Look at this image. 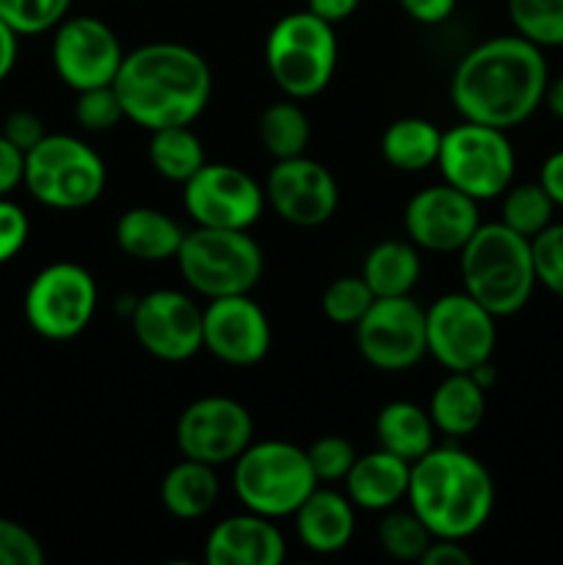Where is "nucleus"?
Here are the masks:
<instances>
[{
    "instance_id": "16",
    "label": "nucleus",
    "mask_w": 563,
    "mask_h": 565,
    "mask_svg": "<svg viewBox=\"0 0 563 565\" xmlns=\"http://www.w3.org/2000/svg\"><path fill=\"white\" fill-rule=\"evenodd\" d=\"M204 309L182 290H152L136 298L130 312L132 337L160 362H188L204 351Z\"/></svg>"
},
{
    "instance_id": "23",
    "label": "nucleus",
    "mask_w": 563,
    "mask_h": 565,
    "mask_svg": "<svg viewBox=\"0 0 563 565\" xmlns=\"http://www.w3.org/2000/svg\"><path fill=\"white\" fill-rule=\"evenodd\" d=\"M116 246L138 263H169L177 259L185 230L158 207H130L116 218Z\"/></svg>"
},
{
    "instance_id": "46",
    "label": "nucleus",
    "mask_w": 563,
    "mask_h": 565,
    "mask_svg": "<svg viewBox=\"0 0 563 565\" xmlns=\"http://www.w3.org/2000/svg\"><path fill=\"white\" fill-rule=\"evenodd\" d=\"M359 3H362V0H307V9L312 11V14H318L320 20L337 25V22L348 20V17L359 9Z\"/></svg>"
},
{
    "instance_id": "34",
    "label": "nucleus",
    "mask_w": 563,
    "mask_h": 565,
    "mask_svg": "<svg viewBox=\"0 0 563 565\" xmlns=\"http://www.w3.org/2000/svg\"><path fill=\"white\" fill-rule=\"evenodd\" d=\"M72 0H0V20L17 36H39L70 17Z\"/></svg>"
},
{
    "instance_id": "20",
    "label": "nucleus",
    "mask_w": 563,
    "mask_h": 565,
    "mask_svg": "<svg viewBox=\"0 0 563 565\" xmlns=\"http://www.w3.org/2000/svg\"><path fill=\"white\" fill-rule=\"evenodd\" d=\"M287 557V541L276 519L243 511L215 524L204 539L208 565H279Z\"/></svg>"
},
{
    "instance_id": "45",
    "label": "nucleus",
    "mask_w": 563,
    "mask_h": 565,
    "mask_svg": "<svg viewBox=\"0 0 563 565\" xmlns=\"http://www.w3.org/2000/svg\"><path fill=\"white\" fill-rule=\"evenodd\" d=\"M539 182L546 191V196L555 202V207H563V149H555L552 154H546L539 171Z\"/></svg>"
},
{
    "instance_id": "7",
    "label": "nucleus",
    "mask_w": 563,
    "mask_h": 565,
    "mask_svg": "<svg viewBox=\"0 0 563 565\" xmlns=\"http://www.w3.org/2000/svg\"><path fill=\"white\" fill-rule=\"evenodd\" d=\"M307 450L293 441H252L232 469V489L246 511L268 519H285L318 489Z\"/></svg>"
},
{
    "instance_id": "10",
    "label": "nucleus",
    "mask_w": 563,
    "mask_h": 565,
    "mask_svg": "<svg viewBox=\"0 0 563 565\" xmlns=\"http://www.w3.org/2000/svg\"><path fill=\"white\" fill-rule=\"evenodd\" d=\"M22 312L31 331L44 340H75L97 312V281L77 263L44 265L28 285Z\"/></svg>"
},
{
    "instance_id": "26",
    "label": "nucleus",
    "mask_w": 563,
    "mask_h": 565,
    "mask_svg": "<svg viewBox=\"0 0 563 565\" xmlns=\"http://www.w3.org/2000/svg\"><path fill=\"white\" fill-rule=\"evenodd\" d=\"M375 436L381 450L414 463L436 447V428L428 408L412 401H392L375 417Z\"/></svg>"
},
{
    "instance_id": "43",
    "label": "nucleus",
    "mask_w": 563,
    "mask_h": 565,
    "mask_svg": "<svg viewBox=\"0 0 563 565\" xmlns=\"http://www.w3.org/2000/svg\"><path fill=\"white\" fill-rule=\"evenodd\" d=\"M397 3L406 11L408 20L419 25H442L453 17L458 0H397Z\"/></svg>"
},
{
    "instance_id": "2",
    "label": "nucleus",
    "mask_w": 563,
    "mask_h": 565,
    "mask_svg": "<svg viewBox=\"0 0 563 565\" xmlns=\"http://www.w3.org/2000/svg\"><path fill=\"white\" fill-rule=\"evenodd\" d=\"M127 121L141 130L193 125L213 94V72L202 53L180 42H149L125 53L114 81Z\"/></svg>"
},
{
    "instance_id": "8",
    "label": "nucleus",
    "mask_w": 563,
    "mask_h": 565,
    "mask_svg": "<svg viewBox=\"0 0 563 565\" xmlns=\"http://www.w3.org/2000/svg\"><path fill=\"white\" fill-rule=\"evenodd\" d=\"M28 188L39 204L50 210L92 207L108 185V169L97 149L66 132H47L25 152Z\"/></svg>"
},
{
    "instance_id": "1",
    "label": "nucleus",
    "mask_w": 563,
    "mask_h": 565,
    "mask_svg": "<svg viewBox=\"0 0 563 565\" xmlns=\"http://www.w3.org/2000/svg\"><path fill=\"white\" fill-rule=\"evenodd\" d=\"M550 83L544 50L522 39L491 36L458 61L450 103L464 121L513 130L544 105Z\"/></svg>"
},
{
    "instance_id": "35",
    "label": "nucleus",
    "mask_w": 563,
    "mask_h": 565,
    "mask_svg": "<svg viewBox=\"0 0 563 565\" xmlns=\"http://www.w3.org/2000/svg\"><path fill=\"white\" fill-rule=\"evenodd\" d=\"M373 301V290H370L362 276H340L323 290L320 309L334 326L353 329Z\"/></svg>"
},
{
    "instance_id": "12",
    "label": "nucleus",
    "mask_w": 563,
    "mask_h": 565,
    "mask_svg": "<svg viewBox=\"0 0 563 565\" xmlns=\"http://www.w3.org/2000/svg\"><path fill=\"white\" fill-rule=\"evenodd\" d=\"M357 351L379 373H406L428 353L425 309L412 296L375 298L353 326Z\"/></svg>"
},
{
    "instance_id": "27",
    "label": "nucleus",
    "mask_w": 563,
    "mask_h": 565,
    "mask_svg": "<svg viewBox=\"0 0 563 565\" xmlns=\"http://www.w3.org/2000/svg\"><path fill=\"white\" fill-rule=\"evenodd\" d=\"M423 274L419 248L412 241H381L364 254L362 279L375 298L412 296Z\"/></svg>"
},
{
    "instance_id": "48",
    "label": "nucleus",
    "mask_w": 563,
    "mask_h": 565,
    "mask_svg": "<svg viewBox=\"0 0 563 565\" xmlns=\"http://www.w3.org/2000/svg\"><path fill=\"white\" fill-rule=\"evenodd\" d=\"M544 105L555 119L563 121V75L550 77L546 83V92H544Z\"/></svg>"
},
{
    "instance_id": "42",
    "label": "nucleus",
    "mask_w": 563,
    "mask_h": 565,
    "mask_svg": "<svg viewBox=\"0 0 563 565\" xmlns=\"http://www.w3.org/2000/svg\"><path fill=\"white\" fill-rule=\"evenodd\" d=\"M25 177V152L0 132V196H11Z\"/></svg>"
},
{
    "instance_id": "21",
    "label": "nucleus",
    "mask_w": 563,
    "mask_h": 565,
    "mask_svg": "<svg viewBox=\"0 0 563 565\" xmlns=\"http://www.w3.org/2000/svg\"><path fill=\"white\" fill-rule=\"evenodd\" d=\"M293 524L304 550L329 557L351 544L357 533V508L340 491L318 486L293 513Z\"/></svg>"
},
{
    "instance_id": "17",
    "label": "nucleus",
    "mask_w": 563,
    "mask_h": 565,
    "mask_svg": "<svg viewBox=\"0 0 563 565\" xmlns=\"http://www.w3.org/2000/svg\"><path fill=\"white\" fill-rule=\"evenodd\" d=\"M265 204L290 226L315 230L323 226L340 204V188L334 174L318 160L298 158L276 160L265 177Z\"/></svg>"
},
{
    "instance_id": "32",
    "label": "nucleus",
    "mask_w": 563,
    "mask_h": 565,
    "mask_svg": "<svg viewBox=\"0 0 563 565\" xmlns=\"http://www.w3.org/2000/svg\"><path fill=\"white\" fill-rule=\"evenodd\" d=\"M375 539H379L381 552L392 561L401 563H419L423 561L425 550L431 546L434 535L431 530L419 522L417 513L408 508V511H397L390 508L381 516L379 530H375Z\"/></svg>"
},
{
    "instance_id": "44",
    "label": "nucleus",
    "mask_w": 563,
    "mask_h": 565,
    "mask_svg": "<svg viewBox=\"0 0 563 565\" xmlns=\"http://www.w3.org/2000/svg\"><path fill=\"white\" fill-rule=\"evenodd\" d=\"M423 565H469L472 555L467 552L464 541H450V539H434L431 546L425 550Z\"/></svg>"
},
{
    "instance_id": "41",
    "label": "nucleus",
    "mask_w": 563,
    "mask_h": 565,
    "mask_svg": "<svg viewBox=\"0 0 563 565\" xmlns=\"http://www.w3.org/2000/svg\"><path fill=\"white\" fill-rule=\"evenodd\" d=\"M0 132H3V136L9 138L17 149H22V152L33 149L44 136H47L42 116L33 114V110H25V108L6 114Z\"/></svg>"
},
{
    "instance_id": "5",
    "label": "nucleus",
    "mask_w": 563,
    "mask_h": 565,
    "mask_svg": "<svg viewBox=\"0 0 563 565\" xmlns=\"http://www.w3.org/2000/svg\"><path fill=\"white\" fill-rule=\"evenodd\" d=\"M265 66L285 97L298 103L318 97L337 70L334 25L309 9L290 11L274 22L265 39Z\"/></svg>"
},
{
    "instance_id": "37",
    "label": "nucleus",
    "mask_w": 563,
    "mask_h": 565,
    "mask_svg": "<svg viewBox=\"0 0 563 565\" xmlns=\"http://www.w3.org/2000/svg\"><path fill=\"white\" fill-rule=\"evenodd\" d=\"M307 461L312 467V475L318 483H342L348 475V469L357 461V450H353L351 441L346 436H320L312 445L307 447Z\"/></svg>"
},
{
    "instance_id": "11",
    "label": "nucleus",
    "mask_w": 563,
    "mask_h": 565,
    "mask_svg": "<svg viewBox=\"0 0 563 565\" xmlns=\"http://www.w3.org/2000/svg\"><path fill=\"white\" fill-rule=\"evenodd\" d=\"M425 340L447 373H469L495 353L497 318L464 290L447 292L425 309Z\"/></svg>"
},
{
    "instance_id": "22",
    "label": "nucleus",
    "mask_w": 563,
    "mask_h": 565,
    "mask_svg": "<svg viewBox=\"0 0 563 565\" xmlns=\"http://www.w3.org/2000/svg\"><path fill=\"white\" fill-rule=\"evenodd\" d=\"M408 472H412V463L381 450V447L375 452H364V456H357L342 480L346 497L359 511L384 513L406 500Z\"/></svg>"
},
{
    "instance_id": "36",
    "label": "nucleus",
    "mask_w": 563,
    "mask_h": 565,
    "mask_svg": "<svg viewBox=\"0 0 563 565\" xmlns=\"http://www.w3.org/2000/svg\"><path fill=\"white\" fill-rule=\"evenodd\" d=\"M125 105L114 86H97L77 92L75 121L86 132H108L125 121Z\"/></svg>"
},
{
    "instance_id": "24",
    "label": "nucleus",
    "mask_w": 563,
    "mask_h": 565,
    "mask_svg": "<svg viewBox=\"0 0 563 565\" xmlns=\"http://www.w3.org/2000/svg\"><path fill=\"white\" fill-rule=\"evenodd\" d=\"M428 414L447 439H467L486 419V390L469 373H447L431 395Z\"/></svg>"
},
{
    "instance_id": "47",
    "label": "nucleus",
    "mask_w": 563,
    "mask_h": 565,
    "mask_svg": "<svg viewBox=\"0 0 563 565\" xmlns=\"http://www.w3.org/2000/svg\"><path fill=\"white\" fill-rule=\"evenodd\" d=\"M17 55H20V36L0 20V83L14 72Z\"/></svg>"
},
{
    "instance_id": "13",
    "label": "nucleus",
    "mask_w": 563,
    "mask_h": 565,
    "mask_svg": "<svg viewBox=\"0 0 563 565\" xmlns=\"http://www.w3.org/2000/svg\"><path fill=\"white\" fill-rule=\"evenodd\" d=\"M50 58L61 83L77 94L86 88L114 86L125 50L108 22L92 14H75L64 17L53 28Z\"/></svg>"
},
{
    "instance_id": "14",
    "label": "nucleus",
    "mask_w": 563,
    "mask_h": 565,
    "mask_svg": "<svg viewBox=\"0 0 563 565\" xmlns=\"http://www.w3.org/2000/svg\"><path fill=\"white\" fill-rule=\"evenodd\" d=\"M182 207L193 226L252 230L268 204L263 185L248 171L232 163H204L182 185Z\"/></svg>"
},
{
    "instance_id": "33",
    "label": "nucleus",
    "mask_w": 563,
    "mask_h": 565,
    "mask_svg": "<svg viewBox=\"0 0 563 565\" xmlns=\"http://www.w3.org/2000/svg\"><path fill=\"white\" fill-rule=\"evenodd\" d=\"M508 20L535 47H563V0H508Z\"/></svg>"
},
{
    "instance_id": "6",
    "label": "nucleus",
    "mask_w": 563,
    "mask_h": 565,
    "mask_svg": "<svg viewBox=\"0 0 563 565\" xmlns=\"http://www.w3.org/2000/svg\"><path fill=\"white\" fill-rule=\"evenodd\" d=\"M174 263L188 290L213 301L252 292L263 279L265 254L248 230L193 226L182 237Z\"/></svg>"
},
{
    "instance_id": "39",
    "label": "nucleus",
    "mask_w": 563,
    "mask_h": 565,
    "mask_svg": "<svg viewBox=\"0 0 563 565\" xmlns=\"http://www.w3.org/2000/svg\"><path fill=\"white\" fill-rule=\"evenodd\" d=\"M44 546L28 527L0 516V565H42Z\"/></svg>"
},
{
    "instance_id": "29",
    "label": "nucleus",
    "mask_w": 563,
    "mask_h": 565,
    "mask_svg": "<svg viewBox=\"0 0 563 565\" xmlns=\"http://www.w3.org/2000/svg\"><path fill=\"white\" fill-rule=\"evenodd\" d=\"M147 158L155 174L169 182H177V185H185L208 163L202 138L191 130V125L163 127V130L149 132Z\"/></svg>"
},
{
    "instance_id": "38",
    "label": "nucleus",
    "mask_w": 563,
    "mask_h": 565,
    "mask_svg": "<svg viewBox=\"0 0 563 565\" xmlns=\"http://www.w3.org/2000/svg\"><path fill=\"white\" fill-rule=\"evenodd\" d=\"M535 281L563 301V224L552 221L530 241Z\"/></svg>"
},
{
    "instance_id": "30",
    "label": "nucleus",
    "mask_w": 563,
    "mask_h": 565,
    "mask_svg": "<svg viewBox=\"0 0 563 565\" xmlns=\"http://www.w3.org/2000/svg\"><path fill=\"white\" fill-rule=\"evenodd\" d=\"M257 136L270 158L287 160L298 158V154H307L312 125H309L307 110L298 105V99L285 97L282 103L268 105L259 114Z\"/></svg>"
},
{
    "instance_id": "15",
    "label": "nucleus",
    "mask_w": 563,
    "mask_h": 565,
    "mask_svg": "<svg viewBox=\"0 0 563 565\" xmlns=\"http://www.w3.org/2000/svg\"><path fill=\"white\" fill-rule=\"evenodd\" d=\"M177 450L182 458L208 467L235 463L254 441V419L243 403L224 395H208L188 403L177 419Z\"/></svg>"
},
{
    "instance_id": "31",
    "label": "nucleus",
    "mask_w": 563,
    "mask_h": 565,
    "mask_svg": "<svg viewBox=\"0 0 563 565\" xmlns=\"http://www.w3.org/2000/svg\"><path fill=\"white\" fill-rule=\"evenodd\" d=\"M502 210L500 221L508 230L519 232L522 237L533 241L541 230L552 224V215H555V202L546 196V191L541 188V182H519V185H508V191L502 193Z\"/></svg>"
},
{
    "instance_id": "4",
    "label": "nucleus",
    "mask_w": 563,
    "mask_h": 565,
    "mask_svg": "<svg viewBox=\"0 0 563 565\" xmlns=\"http://www.w3.org/2000/svg\"><path fill=\"white\" fill-rule=\"evenodd\" d=\"M458 265L461 290L495 318L522 312L539 285L530 241L508 230L502 221L480 224L467 246L458 252Z\"/></svg>"
},
{
    "instance_id": "49",
    "label": "nucleus",
    "mask_w": 563,
    "mask_h": 565,
    "mask_svg": "<svg viewBox=\"0 0 563 565\" xmlns=\"http://www.w3.org/2000/svg\"><path fill=\"white\" fill-rule=\"evenodd\" d=\"M469 375H472V379L478 381V384L484 386L486 392H489L491 386L497 384V367H495V364H491V359H489V362H484V364H478V367L469 370Z\"/></svg>"
},
{
    "instance_id": "9",
    "label": "nucleus",
    "mask_w": 563,
    "mask_h": 565,
    "mask_svg": "<svg viewBox=\"0 0 563 565\" xmlns=\"http://www.w3.org/2000/svg\"><path fill=\"white\" fill-rule=\"evenodd\" d=\"M436 166L442 182L458 188L475 202H491L508 191L517 174V152L506 130L464 121L442 132Z\"/></svg>"
},
{
    "instance_id": "19",
    "label": "nucleus",
    "mask_w": 563,
    "mask_h": 565,
    "mask_svg": "<svg viewBox=\"0 0 563 565\" xmlns=\"http://www.w3.org/2000/svg\"><path fill=\"white\" fill-rule=\"evenodd\" d=\"M270 323L265 309L246 296L213 298L204 307L202 345L219 362L230 367H254L270 351Z\"/></svg>"
},
{
    "instance_id": "40",
    "label": "nucleus",
    "mask_w": 563,
    "mask_h": 565,
    "mask_svg": "<svg viewBox=\"0 0 563 565\" xmlns=\"http://www.w3.org/2000/svg\"><path fill=\"white\" fill-rule=\"evenodd\" d=\"M31 237V218L9 196H0V265L11 263Z\"/></svg>"
},
{
    "instance_id": "28",
    "label": "nucleus",
    "mask_w": 563,
    "mask_h": 565,
    "mask_svg": "<svg viewBox=\"0 0 563 565\" xmlns=\"http://www.w3.org/2000/svg\"><path fill=\"white\" fill-rule=\"evenodd\" d=\"M439 149L442 130L423 116L395 119L381 136V158L403 174H417V171L436 166Z\"/></svg>"
},
{
    "instance_id": "25",
    "label": "nucleus",
    "mask_w": 563,
    "mask_h": 565,
    "mask_svg": "<svg viewBox=\"0 0 563 565\" xmlns=\"http://www.w3.org/2000/svg\"><path fill=\"white\" fill-rule=\"evenodd\" d=\"M219 494L221 483L215 467L191 458H182L160 480V505L180 522H196L208 516L219 502Z\"/></svg>"
},
{
    "instance_id": "18",
    "label": "nucleus",
    "mask_w": 563,
    "mask_h": 565,
    "mask_svg": "<svg viewBox=\"0 0 563 565\" xmlns=\"http://www.w3.org/2000/svg\"><path fill=\"white\" fill-rule=\"evenodd\" d=\"M478 226V202L447 182L417 191L403 210V232L419 252L458 254Z\"/></svg>"
},
{
    "instance_id": "3",
    "label": "nucleus",
    "mask_w": 563,
    "mask_h": 565,
    "mask_svg": "<svg viewBox=\"0 0 563 565\" xmlns=\"http://www.w3.org/2000/svg\"><path fill=\"white\" fill-rule=\"evenodd\" d=\"M406 502L434 539L467 541L495 511V480L461 447H434L412 463Z\"/></svg>"
}]
</instances>
